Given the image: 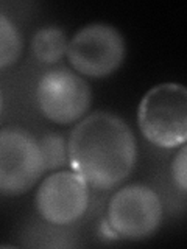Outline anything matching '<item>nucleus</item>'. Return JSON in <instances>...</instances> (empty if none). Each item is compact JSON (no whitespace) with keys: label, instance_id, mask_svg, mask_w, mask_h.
<instances>
[{"label":"nucleus","instance_id":"f257e3e1","mask_svg":"<svg viewBox=\"0 0 187 249\" xmlns=\"http://www.w3.org/2000/svg\"><path fill=\"white\" fill-rule=\"evenodd\" d=\"M69 165L97 190L119 187L134 170L137 143L130 124L111 112H94L67 139Z\"/></svg>","mask_w":187,"mask_h":249},{"label":"nucleus","instance_id":"f03ea898","mask_svg":"<svg viewBox=\"0 0 187 249\" xmlns=\"http://www.w3.org/2000/svg\"><path fill=\"white\" fill-rule=\"evenodd\" d=\"M137 123L145 140L161 150H175L187 140V89L162 83L140 100Z\"/></svg>","mask_w":187,"mask_h":249},{"label":"nucleus","instance_id":"7ed1b4c3","mask_svg":"<svg viewBox=\"0 0 187 249\" xmlns=\"http://www.w3.org/2000/svg\"><path fill=\"white\" fill-rule=\"evenodd\" d=\"M161 196L150 185L128 184L120 187L106 207V223L119 240L142 241L153 237L162 224Z\"/></svg>","mask_w":187,"mask_h":249},{"label":"nucleus","instance_id":"20e7f679","mask_svg":"<svg viewBox=\"0 0 187 249\" xmlns=\"http://www.w3.org/2000/svg\"><path fill=\"white\" fill-rule=\"evenodd\" d=\"M66 56L76 73L101 80L111 76L127 56L125 37L114 25L89 23L69 41Z\"/></svg>","mask_w":187,"mask_h":249},{"label":"nucleus","instance_id":"39448f33","mask_svg":"<svg viewBox=\"0 0 187 249\" xmlns=\"http://www.w3.org/2000/svg\"><path fill=\"white\" fill-rule=\"evenodd\" d=\"M39 140L20 126L0 129V196L30 192L45 173Z\"/></svg>","mask_w":187,"mask_h":249},{"label":"nucleus","instance_id":"423d86ee","mask_svg":"<svg viewBox=\"0 0 187 249\" xmlns=\"http://www.w3.org/2000/svg\"><path fill=\"white\" fill-rule=\"evenodd\" d=\"M36 103L47 120L56 124H74L83 120L92 105L89 83L66 67L50 69L39 78Z\"/></svg>","mask_w":187,"mask_h":249},{"label":"nucleus","instance_id":"0eeeda50","mask_svg":"<svg viewBox=\"0 0 187 249\" xmlns=\"http://www.w3.org/2000/svg\"><path fill=\"white\" fill-rule=\"evenodd\" d=\"M89 185L74 170H59L39 184L35 209L50 226L67 228L78 223L89 209Z\"/></svg>","mask_w":187,"mask_h":249},{"label":"nucleus","instance_id":"6e6552de","mask_svg":"<svg viewBox=\"0 0 187 249\" xmlns=\"http://www.w3.org/2000/svg\"><path fill=\"white\" fill-rule=\"evenodd\" d=\"M69 41L64 30L55 25L39 28L31 39L33 56L42 64L52 66L66 56Z\"/></svg>","mask_w":187,"mask_h":249},{"label":"nucleus","instance_id":"1a4fd4ad","mask_svg":"<svg viewBox=\"0 0 187 249\" xmlns=\"http://www.w3.org/2000/svg\"><path fill=\"white\" fill-rule=\"evenodd\" d=\"M23 50V39L18 25L0 11V70L14 66Z\"/></svg>","mask_w":187,"mask_h":249},{"label":"nucleus","instance_id":"9d476101","mask_svg":"<svg viewBox=\"0 0 187 249\" xmlns=\"http://www.w3.org/2000/svg\"><path fill=\"white\" fill-rule=\"evenodd\" d=\"M39 146L44 156L45 170L56 171L69 163L67 140L59 132H47L39 139Z\"/></svg>","mask_w":187,"mask_h":249},{"label":"nucleus","instance_id":"9b49d317","mask_svg":"<svg viewBox=\"0 0 187 249\" xmlns=\"http://www.w3.org/2000/svg\"><path fill=\"white\" fill-rule=\"evenodd\" d=\"M171 179L176 189L186 195L187 192V148L186 145L178 148V153L171 160Z\"/></svg>","mask_w":187,"mask_h":249},{"label":"nucleus","instance_id":"f8f14e48","mask_svg":"<svg viewBox=\"0 0 187 249\" xmlns=\"http://www.w3.org/2000/svg\"><path fill=\"white\" fill-rule=\"evenodd\" d=\"M2 107H3V97H2V90H0V114H2Z\"/></svg>","mask_w":187,"mask_h":249}]
</instances>
